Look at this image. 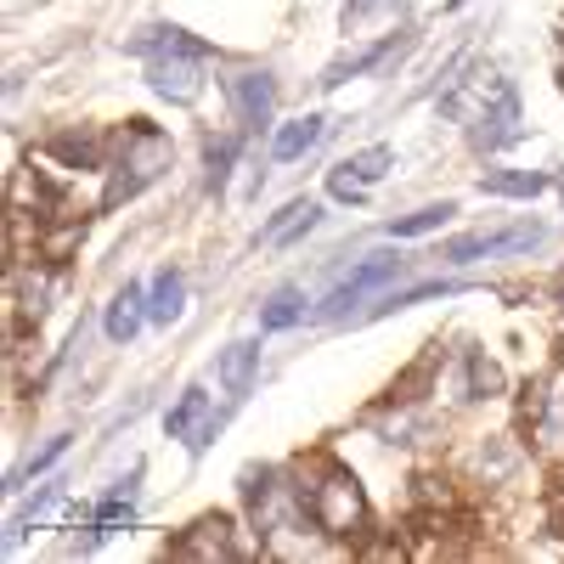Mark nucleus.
Here are the masks:
<instances>
[{
	"instance_id": "obj_1",
	"label": "nucleus",
	"mask_w": 564,
	"mask_h": 564,
	"mask_svg": "<svg viewBox=\"0 0 564 564\" xmlns=\"http://www.w3.org/2000/svg\"><path fill=\"white\" fill-rule=\"evenodd\" d=\"M135 52H148V85L164 102L204 97V45H193L181 29H153L148 40H135Z\"/></svg>"
},
{
	"instance_id": "obj_2",
	"label": "nucleus",
	"mask_w": 564,
	"mask_h": 564,
	"mask_svg": "<svg viewBox=\"0 0 564 564\" xmlns=\"http://www.w3.org/2000/svg\"><path fill=\"white\" fill-rule=\"evenodd\" d=\"M170 159H175L170 135H164L159 124H148V119H130V124H124V135H119V159H113V181H108L102 204L113 209V204L135 198L141 186H153V181L170 170Z\"/></svg>"
},
{
	"instance_id": "obj_3",
	"label": "nucleus",
	"mask_w": 564,
	"mask_h": 564,
	"mask_svg": "<svg viewBox=\"0 0 564 564\" xmlns=\"http://www.w3.org/2000/svg\"><path fill=\"white\" fill-rule=\"evenodd\" d=\"M311 525L322 536H361V525H367V491H361V480L350 475V468L334 463L316 480V491H311Z\"/></svg>"
},
{
	"instance_id": "obj_4",
	"label": "nucleus",
	"mask_w": 564,
	"mask_h": 564,
	"mask_svg": "<svg viewBox=\"0 0 564 564\" xmlns=\"http://www.w3.org/2000/svg\"><path fill=\"white\" fill-rule=\"evenodd\" d=\"M390 276H401V254H367V260H356V265L334 282V294H327L322 316H345V311L361 305L372 289H384Z\"/></svg>"
},
{
	"instance_id": "obj_5",
	"label": "nucleus",
	"mask_w": 564,
	"mask_h": 564,
	"mask_svg": "<svg viewBox=\"0 0 564 564\" xmlns=\"http://www.w3.org/2000/svg\"><path fill=\"white\" fill-rule=\"evenodd\" d=\"M513 135H520V97H513L508 79H497V85H491V108L475 113V130H468V141H475L480 153H491V148H508Z\"/></svg>"
},
{
	"instance_id": "obj_6",
	"label": "nucleus",
	"mask_w": 564,
	"mask_h": 564,
	"mask_svg": "<svg viewBox=\"0 0 564 564\" xmlns=\"http://www.w3.org/2000/svg\"><path fill=\"white\" fill-rule=\"evenodd\" d=\"M542 243V226H508V231H468V238L446 243L452 265H468L480 254H513V249H536Z\"/></svg>"
},
{
	"instance_id": "obj_7",
	"label": "nucleus",
	"mask_w": 564,
	"mask_h": 564,
	"mask_svg": "<svg viewBox=\"0 0 564 564\" xmlns=\"http://www.w3.org/2000/svg\"><path fill=\"white\" fill-rule=\"evenodd\" d=\"M175 558H198V564H215V558H238V542H231V520L226 513H204V520L186 531L175 547Z\"/></svg>"
},
{
	"instance_id": "obj_8",
	"label": "nucleus",
	"mask_w": 564,
	"mask_h": 564,
	"mask_svg": "<svg viewBox=\"0 0 564 564\" xmlns=\"http://www.w3.org/2000/svg\"><path fill=\"white\" fill-rule=\"evenodd\" d=\"M390 164H395V153H390V148H367V153L345 159L334 175H327V193H334V198H350V204H361V198H367V186L379 181Z\"/></svg>"
},
{
	"instance_id": "obj_9",
	"label": "nucleus",
	"mask_w": 564,
	"mask_h": 564,
	"mask_svg": "<svg viewBox=\"0 0 564 564\" xmlns=\"http://www.w3.org/2000/svg\"><path fill=\"white\" fill-rule=\"evenodd\" d=\"M231 108H238V119L249 124V130H260V124H271V113H276V85H271V74H238L231 79Z\"/></svg>"
},
{
	"instance_id": "obj_10",
	"label": "nucleus",
	"mask_w": 564,
	"mask_h": 564,
	"mask_svg": "<svg viewBox=\"0 0 564 564\" xmlns=\"http://www.w3.org/2000/svg\"><path fill=\"white\" fill-rule=\"evenodd\" d=\"M204 412H209V390H186L175 406H170V417H164V430L175 435V441H186V446H204L209 441V430H204Z\"/></svg>"
},
{
	"instance_id": "obj_11",
	"label": "nucleus",
	"mask_w": 564,
	"mask_h": 564,
	"mask_svg": "<svg viewBox=\"0 0 564 564\" xmlns=\"http://www.w3.org/2000/svg\"><path fill=\"white\" fill-rule=\"evenodd\" d=\"M316 141H322V119H316V113H305V119H294V124H282V130L271 135V159H276V164H289V159L311 153Z\"/></svg>"
},
{
	"instance_id": "obj_12",
	"label": "nucleus",
	"mask_w": 564,
	"mask_h": 564,
	"mask_svg": "<svg viewBox=\"0 0 564 564\" xmlns=\"http://www.w3.org/2000/svg\"><path fill=\"white\" fill-rule=\"evenodd\" d=\"M141 316H153V311H148V300H141V289H124V294H113V305H108V339H113V345L135 339Z\"/></svg>"
},
{
	"instance_id": "obj_13",
	"label": "nucleus",
	"mask_w": 564,
	"mask_h": 564,
	"mask_svg": "<svg viewBox=\"0 0 564 564\" xmlns=\"http://www.w3.org/2000/svg\"><path fill=\"white\" fill-rule=\"evenodd\" d=\"M254 372H260V345H231L226 356H220V384L231 390V395H243L249 384H254Z\"/></svg>"
},
{
	"instance_id": "obj_14",
	"label": "nucleus",
	"mask_w": 564,
	"mask_h": 564,
	"mask_svg": "<svg viewBox=\"0 0 564 564\" xmlns=\"http://www.w3.org/2000/svg\"><path fill=\"white\" fill-rule=\"evenodd\" d=\"M316 220H322V209H316L311 198H294L289 209H282V215L260 231V238H265V243H289V238H300V231H311Z\"/></svg>"
},
{
	"instance_id": "obj_15",
	"label": "nucleus",
	"mask_w": 564,
	"mask_h": 564,
	"mask_svg": "<svg viewBox=\"0 0 564 564\" xmlns=\"http://www.w3.org/2000/svg\"><path fill=\"white\" fill-rule=\"evenodd\" d=\"M547 186V175H531V170H486V193L497 198H536Z\"/></svg>"
},
{
	"instance_id": "obj_16",
	"label": "nucleus",
	"mask_w": 564,
	"mask_h": 564,
	"mask_svg": "<svg viewBox=\"0 0 564 564\" xmlns=\"http://www.w3.org/2000/svg\"><path fill=\"white\" fill-rule=\"evenodd\" d=\"M457 215V204H423V209H412V215H401V220H390L384 231L390 238H423V231H435L441 220H452Z\"/></svg>"
},
{
	"instance_id": "obj_17",
	"label": "nucleus",
	"mask_w": 564,
	"mask_h": 564,
	"mask_svg": "<svg viewBox=\"0 0 564 564\" xmlns=\"http://www.w3.org/2000/svg\"><path fill=\"white\" fill-rule=\"evenodd\" d=\"M153 322H175L181 311H186V276L181 271H164L159 282H153Z\"/></svg>"
},
{
	"instance_id": "obj_18",
	"label": "nucleus",
	"mask_w": 564,
	"mask_h": 564,
	"mask_svg": "<svg viewBox=\"0 0 564 564\" xmlns=\"http://www.w3.org/2000/svg\"><path fill=\"white\" fill-rule=\"evenodd\" d=\"M390 52H395V40H379V45H367V52H356V57H339L334 68H327L322 85H345V79H356V74H367V68H379Z\"/></svg>"
},
{
	"instance_id": "obj_19",
	"label": "nucleus",
	"mask_w": 564,
	"mask_h": 564,
	"mask_svg": "<svg viewBox=\"0 0 564 564\" xmlns=\"http://www.w3.org/2000/svg\"><path fill=\"white\" fill-rule=\"evenodd\" d=\"M300 316H305V294H300V289H276V294H271V305L260 311V327L282 334V327H294Z\"/></svg>"
},
{
	"instance_id": "obj_20",
	"label": "nucleus",
	"mask_w": 564,
	"mask_h": 564,
	"mask_svg": "<svg viewBox=\"0 0 564 564\" xmlns=\"http://www.w3.org/2000/svg\"><path fill=\"white\" fill-rule=\"evenodd\" d=\"M52 153L68 159V164H90V159H97V135H90V130H68V135L52 141Z\"/></svg>"
},
{
	"instance_id": "obj_21",
	"label": "nucleus",
	"mask_w": 564,
	"mask_h": 564,
	"mask_svg": "<svg viewBox=\"0 0 564 564\" xmlns=\"http://www.w3.org/2000/svg\"><path fill=\"white\" fill-rule=\"evenodd\" d=\"M79 238H85V220H68V226H57V231H45V243H40V254L63 265V260H68V249H74Z\"/></svg>"
},
{
	"instance_id": "obj_22",
	"label": "nucleus",
	"mask_w": 564,
	"mask_h": 564,
	"mask_svg": "<svg viewBox=\"0 0 564 564\" xmlns=\"http://www.w3.org/2000/svg\"><path fill=\"white\" fill-rule=\"evenodd\" d=\"M63 452H68V435H57V441H45V446H40V452H34V457H29L23 468H18V475H12V486H23V480H34V475H40V468H52V463H57Z\"/></svg>"
},
{
	"instance_id": "obj_23",
	"label": "nucleus",
	"mask_w": 564,
	"mask_h": 564,
	"mask_svg": "<svg viewBox=\"0 0 564 564\" xmlns=\"http://www.w3.org/2000/svg\"><path fill=\"white\" fill-rule=\"evenodd\" d=\"M468 384H475V395H497L502 390V367L486 361V356H468Z\"/></svg>"
},
{
	"instance_id": "obj_24",
	"label": "nucleus",
	"mask_w": 564,
	"mask_h": 564,
	"mask_svg": "<svg viewBox=\"0 0 564 564\" xmlns=\"http://www.w3.org/2000/svg\"><path fill=\"white\" fill-rule=\"evenodd\" d=\"M231 159H238V141H209V193H220L226 186V175H231Z\"/></svg>"
},
{
	"instance_id": "obj_25",
	"label": "nucleus",
	"mask_w": 564,
	"mask_h": 564,
	"mask_svg": "<svg viewBox=\"0 0 564 564\" xmlns=\"http://www.w3.org/2000/svg\"><path fill=\"white\" fill-rule=\"evenodd\" d=\"M18 300H23L18 311L40 322V316H45V282H40V276H34V282H23V289H18Z\"/></svg>"
},
{
	"instance_id": "obj_26",
	"label": "nucleus",
	"mask_w": 564,
	"mask_h": 564,
	"mask_svg": "<svg viewBox=\"0 0 564 564\" xmlns=\"http://www.w3.org/2000/svg\"><path fill=\"white\" fill-rule=\"evenodd\" d=\"M372 7H384V0H350V7H345V18H367Z\"/></svg>"
},
{
	"instance_id": "obj_27",
	"label": "nucleus",
	"mask_w": 564,
	"mask_h": 564,
	"mask_svg": "<svg viewBox=\"0 0 564 564\" xmlns=\"http://www.w3.org/2000/svg\"><path fill=\"white\" fill-rule=\"evenodd\" d=\"M367 558H401V547L395 542H379V547H367Z\"/></svg>"
},
{
	"instance_id": "obj_28",
	"label": "nucleus",
	"mask_w": 564,
	"mask_h": 564,
	"mask_svg": "<svg viewBox=\"0 0 564 564\" xmlns=\"http://www.w3.org/2000/svg\"><path fill=\"white\" fill-rule=\"evenodd\" d=\"M553 531H558V536H564V497H558V502H553Z\"/></svg>"
}]
</instances>
